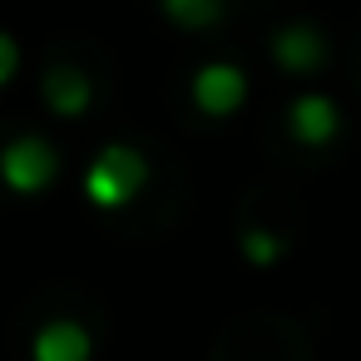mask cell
<instances>
[{
  "label": "cell",
  "mask_w": 361,
  "mask_h": 361,
  "mask_svg": "<svg viewBox=\"0 0 361 361\" xmlns=\"http://www.w3.org/2000/svg\"><path fill=\"white\" fill-rule=\"evenodd\" d=\"M144 183H149V159L129 144L99 149V159L85 169V198L94 208H124Z\"/></svg>",
  "instance_id": "6da1fadb"
},
{
  "label": "cell",
  "mask_w": 361,
  "mask_h": 361,
  "mask_svg": "<svg viewBox=\"0 0 361 361\" xmlns=\"http://www.w3.org/2000/svg\"><path fill=\"white\" fill-rule=\"evenodd\" d=\"M0 173L16 193H40L55 183L60 173V154L40 139V134H25V139H11L6 154H0Z\"/></svg>",
  "instance_id": "7a4b0ae2"
},
{
  "label": "cell",
  "mask_w": 361,
  "mask_h": 361,
  "mask_svg": "<svg viewBox=\"0 0 361 361\" xmlns=\"http://www.w3.org/2000/svg\"><path fill=\"white\" fill-rule=\"evenodd\" d=\"M243 99H247V75H243L238 65L213 60V65H203V70L193 75V104H198L208 119H228Z\"/></svg>",
  "instance_id": "3957f363"
},
{
  "label": "cell",
  "mask_w": 361,
  "mask_h": 361,
  "mask_svg": "<svg viewBox=\"0 0 361 361\" xmlns=\"http://www.w3.org/2000/svg\"><path fill=\"white\" fill-rule=\"evenodd\" d=\"M287 129H292V139H297V144L322 149V144H331V139H336L341 114H336V104H331L326 94H302V99L292 104V114H287Z\"/></svg>",
  "instance_id": "277c9868"
},
{
  "label": "cell",
  "mask_w": 361,
  "mask_h": 361,
  "mask_svg": "<svg viewBox=\"0 0 361 361\" xmlns=\"http://www.w3.org/2000/svg\"><path fill=\"white\" fill-rule=\"evenodd\" d=\"M272 60H277L282 70H292V75H312V70H322V60H326V40H322V30H312V25H287V30L272 35Z\"/></svg>",
  "instance_id": "5b68a950"
},
{
  "label": "cell",
  "mask_w": 361,
  "mask_h": 361,
  "mask_svg": "<svg viewBox=\"0 0 361 361\" xmlns=\"http://www.w3.org/2000/svg\"><path fill=\"white\" fill-rule=\"evenodd\" d=\"M90 99H94L90 75H80V70H70V65H55V70L45 75V104H50L60 119H80V114L90 109Z\"/></svg>",
  "instance_id": "8992f818"
},
{
  "label": "cell",
  "mask_w": 361,
  "mask_h": 361,
  "mask_svg": "<svg viewBox=\"0 0 361 361\" xmlns=\"http://www.w3.org/2000/svg\"><path fill=\"white\" fill-rule=\"evenodd\" d=\"M30 356L35 361H90V331L80 322H50L40 326Z\"/></svg>",
  "instance_id": "52a82bcc"
},
{
  "label": "cell",
  "mask_w": 361,
  "mask_h": 361,
  "mask_svg": "<svg viewBox=\"0 0 361 361\" xmlns=\"http://www.w3.org/2000/svg\"><path fill=\"white\" fill-rule=\"evenodd\" d=\"M159 6H164V16H169L173 25H183V30H208V25L223 20V0H159Z\"/></svg>",
  "instance_id": "ba28073f"
},
{
  "label": "cell",
  "mask_w": 361,
  "mask_h": 361,
  "mask_svg": "<svg viewBox=\"0 0 361 361\" xmlns=\"http://www.w3.org/2000/svg\"><path fill=\"white\" fill-rule=\"evenodd\" d=\"M243 252H247V262H252V267H272V262L287 252V243H282L277 233L252 228V233H243Z\"/></svg>",
  "instance_id": "9c48e42d"
},
{
  "label": "cell",
  "mask_w": 361,
  "mask_h": 361,
  "mask_svg": "<svg viewBox=\"0 0 361 361\" xmlns=\"http://www.w3.org/2000/svg\"><path fill=\"white\" fill-rule=\"evenodd\" d=\"M16 65H20V45H16V35H0V85H11V80H16Z\"/></svg>",
  "instance_id": "30bf717a"
}]
</instances>
